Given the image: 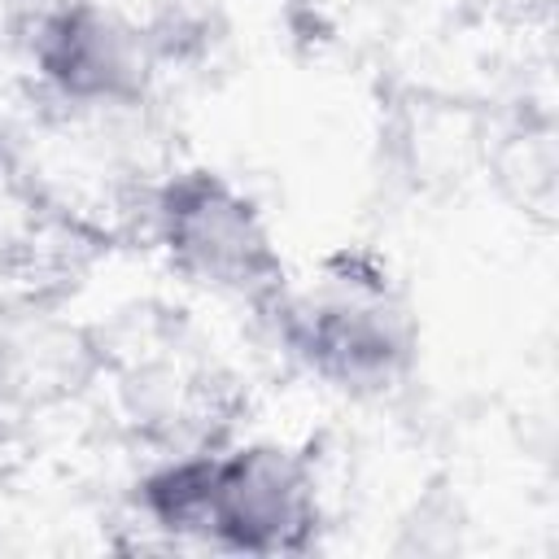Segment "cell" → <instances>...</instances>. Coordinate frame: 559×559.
I'll return each mask as SVG.
<instances>
[{
  "label": "cell",
  "instance_id": "6da1fadb",
  "mask_svg": "<svg viewBox=\"0 0 559 559\" xmlns=\"http://www.w3.org/2000/svg\"><path fill=\"white\" fill-rule=\"evenodd\" d=\"M275 310L293 354L345 393H384L415 362V323L376 266L341 258L319 288H284Z\"/></svg>",
  "mask_w": 559,
  "mask_h": 559
},
{
  "label": "cell",
  "instance_id": "7a4b0ae2",
  "mask_svg": "<svg viewBox=\"0 0 559 559\" xmlns=\"http://www.w3.org/2000/svg\"><path fill=\"white\" fill-rule=\"evenodd\" d=\"M153 231L166 262L205 293L275 306L288 288L284 258L262 210L210 166H188L157 188Z\"/></svg>",
  "mask_w": 559,
  "mask_h": 559
},
{
  "label": "cell",
  "instance_id": "3957f363",
  "mask_svg": "<svg viewBox=\"0 0 559 559\" xmlns=\"http://www.w3.org/2000/svg\"><path fill=\"white\" fill-rule=\"evenodd\" d=\"M319 480L301 450L249 441L214 463L210 542L236 555H306L319 537Z\"/></svg>",
  "mask_w": 559,
  "mask_h": 559
},
{
  "label": "cell",
  "instance_id": "277c9868",
  "mask_svg": "<svg viewBox=\"0 0 559 559\" xmlns=\"http://www.w3.org/2000/svg\"><path fill=\"white\" fill-rule=\"evenodd\" d=\"M35 74L70 105H140L153 83L148 35L105 0H61L31 26Z\"/></svg>",
  "mask_w": 559,
  "mask_h": 559
},
{
  "label": "cell",
  "instance_id": "5b68a950",
  "mask_svg": "<svg viewBox=\"0 0 559 559\" xmlns=\"http://www.w3.org/2000/svg\"><path fill=\"white\" fill-rule=\"evenodd\" d=\"M96 371V345L83 328L57 319H17L0 332V393L22 406L74 397Z\"/></svg>",
  "mask_w": 559,
  "mask_h": 559
},
{
  "label": "cell",
  "instance_id": "8992f818",
  "mask_svg": "<svg viewBox=\"0 0 559 559\" xmlns=\"http://www.w3.org/2000/svg\"><path fill=\"white\" fill-rule=\"evenodd\" d=\"M214 450H183L170 454L135 485V507L148 528L170 537H205L210 542V511H214Z\"/></svg>",
  "mask_w": 559,
  "mask_h": 559
}]
</instances>
